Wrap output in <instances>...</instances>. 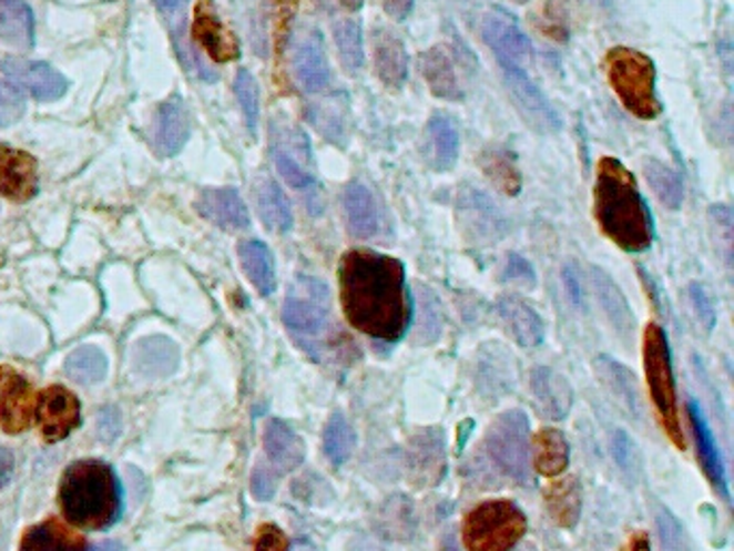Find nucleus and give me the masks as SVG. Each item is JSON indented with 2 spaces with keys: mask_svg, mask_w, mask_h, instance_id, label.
I'll list each match as a JSON object with an SVG mask.
<instances>
[{
  "mask_svg": "<svg viewBox=\"0 0 734 551\" xmlns=\"http://www.w3.org/2000/svg\"><path fill=\"white\" fill-rule=\"evenodd\" d=\"M502 280L521 285V287H534L537 285V274H534V267L526 258L519 257V255H509L507 265L502 269Z\"/></svg>",
  "mask_w": 734,
  "mask_h": 551,
  "instance_id": "nucleus-48",
  "label": "nucleus"
},
{
  "mask_svg": "<svg viewBox=\"0 0 734 551\" xmlns=\"http://www.w3.org/2000/svg\"><path fill=\"white\" fill-rule=\"evenodd\" d=\"M375 74L388 89H401L407 82V50L395 33L379 29L373 38Z\"/></svg>",
  "mask_w": 734,
  "mask_h": 551,
  "instance_id": "nucleus-26",
  "label": "nucleus"
},
{
  "mask_svg": "<svg viewBox=\"0 0 734 551\" xmlns=\"http://www.w3.org/2000/svg\"><path fill=\"white\" fill-rule=\"evenodd\" d=\"M440 429H425L414 436L407 448L409 477L418 487L438 484L446 472V450Z\"/></svg>",
  "mask_w": 734,
  "mask_h": 551,
  "instance_id": "nucleus-17",
  "label": "nucleus"
},
{
  "mask_svg": "<svg viewBox=\"0 0 734 551\" xmlns=\"http://www.w3.org/2000/svg\"><path fill=\"white\" fill-rule=\"evenodd\" d=\"M562 274H564L562 278H564V285H567V289H569V295L573 297V302H575L578 306L584 308V306H587V304H584V292H582V285H580V276L575 274V267L569 263V265L564 267Z\"/></svg>",
  "mask_w": 734,
  "mask_h": 551,
  "instance_id": "nucleus-54",
  "label": "nucleus"
},
{
  "mask_svg": "<svg viewBox=\"0 0 734 551\" xmlns=\"http://www.w3.org/2000/svg\"><path fill=\"white\" fill-rule=\"evenodd\" d=\"M38 409V395L29 379L13 368L0 367V427L16 436L29 429Z\"/></svg>",
  "mask_w": 734,
  "mask_h": 551,
  "instance_id": "nucleus-11",
  "label": "nucleus"
},
{
  "mask_svg": "<svg viewBox=\"0 0 734 551\" xmlns=\"http://www.w3.org/2000/svg\"><path fill=\"white\" fill-rule=\"evenodd\" d=\"M441 551H459L457 550V543H455V537H452V534L446 537V541H444V545H441Z\"/></svg>",
  "mask_w": 734,
  "mask_h": 551,
  "instance_id": "nucleus-60",
  "label": "nucleus"
},
{
  "mask_svg": "<svg viewBox=\"0 0 734 551\" xmlns=\"http://www.w3.org/2000/svg\"><path fill=\"white\" fill-rule=\"evenodd\" d=\"M687 414H690V422H692V431H694V441H696L697 461L700 468L704 472V477L708 478V482L713 484V489L726 500L731 502V493H728V478H726V468L722 461V455L717 450L715 438L708 429V422L700 409V405H687Z\"/></svg>",
  "mask_w": 734,
  "mask_h": 551,
  "instance_id": "nucleus-19",
  "label": "nucleus"
},
{
  "mask_svg": "<svg viewBox=\"0 0 734 551\" xmlns=\"http://www.w3.org/2000/svg\"><path fill=\"white\" fill-rule=\"evenodd\" d=\"M528 519L511 500H487L472 509L461 528L468 551H511L523 539Z\"/></svg>",
  "mask_w": 734,
  "mask_h": 551,
  "instance_id": "nucleus-6",
  "label": "nucleus"
},
{
  "mask_svg": "<svg viewBox=\"0 0 734 551\" xmlns=\"http://www.w3.org/2000/svg\"><path fill=\"white\" fill-rule=\"evenodd\" d=\"M39 169L35 157L27 151L0 145V194L27 203L38 194Z\"/></svg>",
  "mask_w": 734,
  "mask_h": 551,
  "instance_id": "nucleus-16",
  "label": "nucleus"
},
{
  "mask_svg": "<svg viewBox=\"0 0 734 551\" xmlns=\"http://www.w3.org/2000/svg\"><path fill=\"white\" fill-rule=\"evenodd\" d=\"M302 551H310V550H302Z\"/></svg>",
  "mask_w": 734,
  "mask_h": 551,
  "instance_id": "nucleus-62",
  "label": "nucleus"
},
{
  "mask_svg": "<svg viewBox=\"0 0 734 551\" xmlns=\"http://www.w3.org/2000/svg\"><path fill=\"white\" fill-rule=\"evenodd\" d=\"M2 72L16 91H24L39 102H54L68 93V78L41 61L7 59Z\"/></svg>",
  "mask_w": 734,
  "mask_h": 551,
  "instance_id": "nucleus-12",
  "label": "nucleus"
},
{
  "mask_svg": "<svg viewBox=\"0 0 734 551\" xmlns=\"http://www.w3.org/2000/svg\"><path fill=\"white\" fill-rule=\"evenodd\" d=\"M532 448H534L532 466L541 477H560L567 470L571 450H569V441L562 436V431H558V429L537 431V436L532 440Z\"/></svg>",
  "mask_w": 734,
  "mask_h": 551,
  "instance_id": "nucleus-35",
  "label": "nucleus"
},
{
  "mask_svg": "<svg viewBox=\"0 0 734 551\" xmlns=\"http://www.w3.org/2000/svg\"><path fill=\"white\" fill-rule=\"evenodd\" d=\"M621 551H651L649 537L644 532H633Z\"/></svg>",
  "mask_w": 734,
  "mask_h": 551,
  "instance_id": "nucleus-58",
  "label": "nucleus"
},
{
  "mask_svg": "<svg viewBox=\"0 0 734 551\" xmlns=\"http://www.w3.org/2000/svg\"><path fill=\"white\" fill-rule=\"evenodd\" d=\"M190 0H155L157 11L164 16V20L173 29V38H182V29L185 24V9Z\"/></svg>",
  "mask_w": 734,
  "mask_h": 551,
  "instance_id": "nucleus-50",
  "label": "nucleus"
},
{
  "mask_svg": "<svg viewBox=\"0 0 734 551\" xmlns=\"http://www.w3.org/2000/svg\"><path fill=\"white\" fill-rule=\"evenodd\" d=\"M498 313H500L507 330L513 336L517 345H521V347H539L543 343V338H546L543 319L523 299L513 297V295L502 297L498 302Z\"/></svg>",
  "mask_w": 734,
  "mask_h": 551,
  "instance_id": "nucleus-28",
  "label": "nucleus"
},
{
  "mask_svg": "<svg viewBox=\"0 0 734 551\" xmlns=\"http://www.w3.org/2000/svg\"><path fill=\"white\" fill-rule=\"evenodd\" d=\"M504 84L513 98L517 111L521 112L523 121L539 134H555L562 127V121L558 112L551 109L548 98L541 93V89L532 82V78L526 74L519 65L513 63H500Z\"/></svg>",
  "mask_w": 734,
  "mask_h": 551,
  "instance_id": "nucleus-9",
  "label": "nucleus"
},
{
  "mask_svg": "<svg viewBox=\"0 0 734 551\" xmlns=\"http://www.w3.org/2000/svg\"><path fill=\"white\" fill-rule=\"evenodd\" d=\"M644 175H646V182L653 187V192L657 194L661 203L676 212L681 210L683 205V198H685V190H683V182L681 177L670 169L665 166L660 160H646L644 162Z\"/></svg>",
  "mask_w": 734,
  "mask_h": 551,
  "instance_id": "nucleus-40",
  "label": "nucleus"
},
{
  "mask_svg": "<svg viewBox=\"0 0 734 551\" xmlns=\"http://www.w3.org/2000/svg\"><path fill=\"white\" fill-rule=\"evenodd\" d=\"M338 295L351 328L375 340H401L411 322L405 265L397 257L351 248L338 261Z\"/></svg>",
  "mask_w": 734,
  "mask_h": 551,
  "instance_id": "nucleus-1",
  "label": "nucleus"
},
{
  "mask_svg": "<svg viewBox=\"0 0 734 551\" xmlns=\"http://www.w3.org/2000/svg\"><path fill=\"white\" fill-rule=\"evenodd\" d=\"M356 450V431L349 425V420L340 414L334 411L330 420L326 422L324 429V452L330 459L332 466H343L345 461H349V457Z\"/></svg>",
  "mask_w": 734,
  "mask_h": 551,
  "instance_id": "nucleus-43",
  "label": "nucleus"
},
{
  "mask_svg": "<svg viewBox=\"0 0 734 551\" xmlns=\"http://www.w3.org/2000/svg\"><path fill=\"white\" fill-rule=\"evenodd\" d=\"M65 370L78 384H100L109 373V358L100 347L82 345L70 354Z\"/></svg>",
  "mask_w": 734,
  "mask_h": 551,
  "instance_id": "nucleus-41",
  "label": "nucleus"
},
{
  "mask_svg": "<svg viewBox=\"0 0 734 551\" xmlns=\"http://www.w3.org/2000/svg\"><path fill=\"white\" fill-rule=\"evenodd\" d=\"M334 43L343 68L349 74L360 72L365 65V43L360 24L354 20H338L334 24Z\"/></svg>",
  "mask_w": 734,
  "mask_h": 551,
  "instance_id": "nucleus-42",
  "label": "nucleus"
},
{
  "mask_svg": "<svg viewBox=\"0 0 734 551\" xmlns=\"http://www.w3.org/2000/svg\"><path fill=\"white\" fill-rule=\"evenodd\" d=\"M255 551H289V539L278 526L263 523L258 528Z\"/></svg>",
  "mask_w": 734,
  "mask_h": 551,
  "instance_id": "nucleus-49",
  "label": "nucleus"
},
{
  "mask_svg": "<svg viewBox=\"0 0 734 551\" xmlns=\"http://www.w3.org/2000/svg\"><path fill=\"white\" fill-rule=\"evenodd\" d=\"M41 436L48 441L65 440L80 425V404L68 388L54 386L38 399Z\"/></svg>",
  "mask_w": 734,
  "mask_h": 551,
  "instance_id": "nucleus-14",
  "label": "nucleus"
},
{
  "mask_svg": "<svg viewBox=\"0 0 734 551\" xmlns=\"http://www.w3.org/2000/svg\"><path fill=\"white\" fill-rule=\"evenodd\" d=\"M274 162L281 173V177L295 190H308L315 184V175L306 166L310 162V149L306 143V136L295 132L294 139L285 143H278L274 147Z\"/></svg>",
  "mask_w": 734,
  "mask_h": 551,
  "instance_id": "nucleus-31",
  "label": "nucleus"
},
{
  "mask_svg": "<svg viewBox=\"0 0 734 551\" xmlns=\"http://www.w3.org/2000/svg\"><path fill=\"white\" fill-rule=\"evenodd\" d=\"M459 224L475 244H496L509 231V222L498 205L477 187H466L457 201Z\"/></svg>",
  "mask_w": 734,
  "mask_h": 551,
  "instance_id": "nucleus-10",
  "label": "nucleus"
},
{
  "mask_svg": "<svg viewBox=\"0 0 734 551\" xmlns=\"http://www.w3.org/2000/svg\"><path fill=\"white\" fill-rule=\"evenodd\" d=\"M13 452L9 448H0V487L9 484V480L13 477Z\"/></svg>",
  "mask_w": 734,
  "mask_h": 551,
  "instance_id": "nucleus-57",
  "label": "nucleus"
},
{
  "mask_svg": "<svg viewBox=\"0 0 734 551\" xmlns=\"http://www.w3.org/2000/svg\"><path fill=\"white\" fill-rule=\"evenodd\" d=\"M27 111L24 98L11 84H0V127H9Z\"/></svg>",
  "mask_w": 734,
  "mask_h": 551,
  "instance_id": "nucleus-47",
  "label": "nucleus"
},
{
  "mask_svg": "<svg viewBox=\"0 0 734 551\" xmlns=\"http://www.w3.org/2000/svg\"><path fill=\"white\" fill-rule=\"evenodd\" d=\"M20 551H86V541L59 517H48L27 530Z\"/></svg>",
  "mask_w": 734,
  "mask_h": 551,
  "instance_id": "nucleus-29",
  "label": "nucleus"
},
{
  "mask_svg": "<svg viewBox=\"0 0 734 551\" xmlns=\"http://www.w3.org/2000/svg\"><path fill=\"white\" fill-rule=\"evenodd\" d=\"M192 38L218 63H228L239 57V45L233 33L224 27L214 0H198L192 18Z\"/></svg>",
  "mask_w": 734,
  "mask_h": 551,
  "instance_id": "nucleus-15",
  "label": "nucleus"
},
{
  "mask_svg": "<svg viewBox=\"0 0 734 551\" xmlns=\"http://www.w3.org/2000/svg\"><path fill=\"white\" fill-rule=\"evenodd\" d=\"M119 431H121V418H119L116 409H112V407L102 409V414H100V436H102V440H114L119 436Z\"/></svg>",
  "mask_w": 734,
  "mask_h": 551,
  "instance_id": "nucleus-53",
  "label": "nucleus"
},
{
  "mask_svg": "<svg viewBox=\"0 0 734 551\" xmlns=\"http://www.w3.org/2000/svg\"><path fill=\"white\" fill-rule=\"evenodd\" d=\"M427 160L438 171H450L459 160V132L446 114H434L427 123Z\"/></svg>",
  "mask_w": 734,
  "mask_h": 551,
  "instance_id": "nucleus-32",
  "label": "nucleus"
},
{
  "mask_svg": "<svg viewBox=\"0 0 734 551\" xmlns=\"http://www.w3.org/2000/svg\"><path fill=\"white\" fill-rule=\"evenodd\" d=\"M239 261L248 276V280L255 285L261 295H272L276 292V267L269 248L258 242L248 239L239 244Z\"/></svg>",
  "mask_w": 734,
  "mask_h": 551,
  "instance_id": "nucleus-37",
  "label": "nucleus"
},
{
  "mask_svg": "<svg viewBox=\"0 0 734 551\" xmlns=\"http://www.w3.org/2000/svg\"><path fill=\"white\" fill-rule=\"evenodd\" d=\"M655 523L660 532L661 550L663 551H696L685 528L679 523V519L670 513L667 509L657 507L655 511Z\"/></svg>",
  "mask_w": 734,
  "mask_h": 551,
  "instance_id": "nucleus-45",
  "label": "nucleus"
},
{
  "mask_svg": "<svg viewBox=\"0 0 734 551\" xmlns=\"http://www.w3.org/2000/svg\"><path fill=\"white\" fill-rule=\"evenodd\" d=\"M690 299H692V306L696 310L697 319L700 324L704 326V330H713L715 326V310H713V304L708 299V295L704 294V289L700 285H690Z\"/></svg>",
  "mask_w": 734,
  "mask_h": 551,
  "instance_id": "nucleus-51",
  "label": "nucleus"
},
{
  "mask_svg": "<svg viewBox=\"0 0 734 551\" xmlns=\"http://www.w3.org/2000/svg\"><path fill=\"white\" fill-rule=\"evenodd\" d=\"M295 82L304 93H324L330 86L332 72L324 41L317 31L304 33L295 41L294 59Z\"/></svg>",
  "mask_w": 734,
  "mask_h": 551,
  "instance_id": "nucleus-13",
  "label": "nucleus"
},
{
  "mask_svg": "<svg viewBox=\"0 0 734 551\" xmlns=\"http://www.w3.org/2000/svg\"><path fill=\"white\" fill-rule=\"evenodd\" d=\"M332 322L330 287L315 276H297L283 304V324L299 343L324 336Z\"/></svg>",
  "mask_w": 734,
  "mask_h": 551,
  "instance_id": "nucleus-8",
  "label": "nucleus"
},
{
  "mask_svg": "<svg viewBox=\"0 0 734 551\" xmlns=\"http://www.w3.org/2000/svg\"><path fill=\"white\" fill-rule=\"evenodd\" d=\"M343 207L347 231L354 239H373L379 233V207L367 185L360 182L347 185L343 194Z\"/></svg>",
  "mask_w": 734,
  "mask_h": 551,
  "instance_id": "nucleus-25",
  "label": "nucleus"
},
{
  "mask_svg": "<svg viewBox=\"0 0 734 551\" xmlns=\"http://www.w3.org/2000/svg\"><path fill=\"white\" fill-rule=\"evenodd\" d=\"M381 4H384V11L397 22H404L414 9V0H381Z\"/></svg>",
  "mask_w": 734,
  "mask_h": 551,
  "instance_id": "nucleus-55",
  "label": "nucleus"
},
{
  "mask_svg": "<svg viewBox=\"0 0 734 551\" xmlns=\"http://www.w3.org/2000/svg\"><path fill=\"white\" fill-rule=\"evenodd\" d=\"M235 95L239 100V106L244 112L246 125L253 136H257L258 112H261V95L255 75L248 70H239L235 75Z\"/></svg>",
  "mask_w": 734,
  "mask_h": 551,
  "instance_id": "nucleus-44",
  "label": "nucleus"
},
{
  "mask_svg": "<svg viewBox=\"0 0 734 551\" xmlns=\"http://www.w3.org/2000/svg\"><path fill=\"white\" fill-rule=\"evenodd\" d=\"M418 70L425 78L429 91L446 102H459L463 98L457 70L450 52L444 45H434L418 57Z\"/></svg>",
  "mask_w": 734,
  "mask_h": 551,
  "instance_id": "nucleus-23",
  "label": "nucleus"
},
{
  "mask_svg": "<svg viewBox=\"0 0 734 551\" xmlns=\"http://www.w3.org/2000/svg\"><path fill=\"white\" fill-rule=\"evenodd\" d=\"M539 29L546 38L553 39L564 43L569 39V24H567V13L564 4L560 0H548L541 9L539 18Z\"/></svg>",
  "mask_w": 734,
  "mask_h": 551,
  "instance_id": "nucleus-46",
  "label": "nucleus"
},
{
  "mask_svg": "<svg viewBox=\"0 0 734 551\" xmlns=\"http://www.w3.org/2000/svg\"><path fill=\"white\" fill-rule=\"evenodd\" d=\"M251 487H253L255 498H258L261 502L272 500L274 493H276V475H274V470H269L267 466L258 463L257 468H255V472H253V482H251Z\"/></svg>",
  "mask_w": 734,
  "mask_h": 551,
  "instance_id": "nucleus-52",
  "label": "nucleus"
},
{
  "mask_svg": "<svg viewBox=\"0 0 734 551\" xmlns=\"http://www.w3.org/2000/svg\"><path fill=\"white\" fill-rule=\"evenodd\" d=\"M257 210L263 224L274 233H287L294 226L292 205L281 190V185L272 180H263L257 187Z\"/></svg>",
  "mask_w": 734,
  "mask_h": 551,
  "instance_id": "nucleus-38",
  "label": "nucleus"
},
{
  "mask_svg": "<svg viewBox=\"0 0 734 551\" xmlns=\"http://www.w3.org/2000/svg\"><path fill=\"white\" fill-rule=\"evenodd\" d=\"M132 363L151 379L169 377L180 367V347L166 336H147L134 345Z\"/></svg>",
  "mask_w": 734,
  "mask_h": 551,
  "instance_id": "nucleus-27",
  "label": "nucleus"
},
{
  "mask_svg": "<svg viewBox=\"0 0 734 551\" xmlns=\"http://www.w3.org/2000/svg\"><path fill=\"white\" fill-rule=\"evenodd\" d=\"M594 221L624 253L638 255L653 246V218L635 177L621 160L601 157L594 180Z\"/></svg>",
  "mask_w": 734,
  "mask_h": 551,
  "instance_id": "nucleus-2",
  "label": "nucleus"
},
{
  "mask_svg": "<svg viewBox=\"0 0 734 551\" xmlns=\"http://www.w3.org/2000/svg\"><path fill=\"white\" fill-rule=\"evenodd\" d=\"M93 551H123V548L119 543H114V541H104L98 548H93Z\"/></svg>",
  "mask_w": 734,
  "mask_h": 551,
  "instance_id": "nucleus-59",
  "label": "nucleus"
},
{
  "mask_svg": "<svg viewBox=\"0 0 734 551\" xmlns=\"http://www.w3.org/2000/svg\"><path fill=\"white\" fill-rule=\"evenodd\" d=\"M642 358L644 373L651 390V401L657 409L661 427L665 436L679 450H685V436L679 418V401L674 386V370L667 347V336L657 324H649L642 336Z\"/></svg>",
  "mask_w": 734,
  "mask_h": 551,
  "instance_id": "nucleus-5",
  "label": "nucleus"
},
{
  "mask_svg": "<svg viewBox=\"0 0 734 551\" xmlns=\"http://www.w3.org/2000/svg\"><path fill=\"white\" fill-rule=\"evenodd\" d=\"M478 166H480L482 175L502 194L517 196L521 192V187H523L521 171L509 149L500 147V145L482 149L478 155Z\"/></svg>",
  "mask_w": 734,
  "mask_h": 551,
  "instance_id": "nucleus-33",
  "label": "nucleus"
},
{
  "mask_svg": "<svg viewBox=\"0 0 734 551\" xmlns=\"http://www.w3.org/2000/svg\"><path fill=\"white\" fill-rule=\"evenodd\" d=\"M196 210L203 218L226 231L248 228L251 216L246 203L235 187H207L196 198Z\"/></svg>",
  "mask_w": 734,
  "mask_h": 551,
  "instance_id": "nucleus-20",
  "label": "nucleus"
},
{
  "mask_svg": "<svg viewBox=\"0 0 734 551\" xmlns=\"http://www.w3.org/2000/svg\"><path fill=\"white\" fill-rule=\"evenodd\" d=\"M0 41L16 50L35 45V18L24 0H0Z\"/></svg>",
  "mask_w": 734,
  "mask_h": 551,
  "instance_id": "nucleus-30",
  "label": "nucleus"
},
{
  "mask_svg": "<svg viewBox=\"0 0 734 551\" xmlns=\"http://www.w3.org/2000/svg\"><path fill=\"white\" fill-rule=\"evenodd\" d=\"M190 127H192V116L184 100L180 95L169 98L166 102H162L157 111L155 147L166 157L177 155L190 139Z\"/></svg>",
  "mask_w": 734,
  "mask_h": 551,
  "instance_id": "nucleus-22",
  "label": "nucleus"
},
{
  "mask_svg": "<svg viewBox=\"0 0 734 551\" xmlns=\"http://www.w3.org/2000/svg\"><path fill=\"white\" fill-rule=\"evenodd\" d=\"M480 35L485 39V43L493 50L498 63H513L521 68V63L528 61L532 54V45L523 35V31L504 13H498V11L489 13L482 20Z\"/></svg>",
  "mask_w": 734,
  "mask_h": 551,
  "instance_id": "nucleus-18",
  "label": "nucleus"
},
{
  "mask_svg": "<svg viewBox=\"0 0 734 551\" xmlns=\"http://www.w3.org/2000/svg\"><path fill=\"white\" fill-rule=\"evenodd\" d=\"M263 448L276 472H294L306 459V443L283 420H269L263 431Z\"/></svg>",
  "mask_w": 734,
  "mask_h": 551,
  "instance_id": "nucleus-24",
  "label": "nucleus"
},
{
  "mask_svg": "<svg viewBox=\"0 0 734 551\" xmlns=\"http://www.w3.org/2000/svg\"><path fill=\"white\" fill-rule=\"evenodd\" d=\"M546 507L560 528H575L582 514V489L575 477L550 482L546 489Z\"/></svg>",
  "mask_w": 734,
  "mask_h": 551,
  "instance_id": "nucleus-34",
  "label": "nucleus"
},
{
  "mask_svg": "<svg viewBox=\"0 0 734 551\" xmlns=\"http://www.w3.org/2000/svg\"><path fill=\"white\" fill-rule=\"evenodd\" d=\"M513 2H517V4H526L528 0H513Z\"/></svg>",
  "mask_w": 734,
  "mask_h": 551,
  "instance_id": "nucleus-61",
  "label": "nucleus"
},
{
  "mask_svg": "<svg viewBox=\"0 0 734 551\" xmlns=\"http://www.w3.org/2000/svg\"><path fill=\"white\" fill-rule=\"evenodd\" d=\"M482 448L489 461L519 484H530V420L521 409L500 414L487 429Z\"/></svg>",
  "mask_w": 734,
  "mask_h": 551,
  "instance_id": "nucleus-7",
  "label": "nucleus"
},
{
  "mask_svg": "<svg viewBox=\"0 0 734 551\" xmlns=\"http://www.w3.org/2000/svg\"><path fill=\"white\" fill-rule=\"evenodd\" d=\"M59 500L68 519L89 530L109 528L121 511L116 477L111 466L98 459L75 461L65 470Z\"/></svg>",
  "mask_w": 734,
  "mask_h": 551,
  "instance_id": "nucleus-3",
  "label": "nucleus"
},
{
  "mask_svg": "<svg viewBox=\"0 0 734 551\" xmlns=\"http://www.w3.org/2000/svg\"><path fill=\"white\" fill-rule=\"evenodd\" d=\"M537 407L550 420H564L573 407V388L564 375L550 367H537L530 375Z\"/></svg>",
  "mask_w": 734,
  "mask_h": 551,
  "instance_id": "nucleus-21",
  "label": "nucleus"
},
{
  "mask_svg": "<svg viewBox=\"0 0 734 551\" xmlns=\"http://www.w3.org/2000/svg\"><path fill=\"white\" fill-rule=\"evenodd\" d=\"M631 448H633V441L626 438L624 431H619L616 438H614V457L619 459V463H621L623 468H629V466H631V455H633Z\"/></svg>",
  "mask_w": 734,
  "mask_h": 551,
  "instance_id": "nucleus-56",
  "label": "nucleus"
},
{
  "mask_svg": "<svg viewBox=\"0 0 734 551\" xmlns=\"http://www.w3.org/2000/svg\"><path fill=\"white\" fill-rule=\"evenodd\" d=\"M592 280L597 287V297L605 310V315L610 317L612 326L619 330V334L629 336L633 331V315L631 308L621 294V289L616 287V283L599 267H592Z\"/></svg>",
  "mask_w": 734,
  "mask_h": 551,
  "instance_id": "nucleus-39",
  "label": "nucleus"
},
{
  "mask_svg": "<svg viewBox=\"0 0 734 551\" xmlns=\"http://www.w3.org/2000/svg\"><path fill=\"white\" fill-rule=\"evenodd\" d=\"M605 74L621 104L642 121L661 114L655 63L640 50L612 48L605 54Z\"/></svg>",
  "mask_w": 734,
  "mask_h": 551,
  "instance_id": "nucleus-4",
  "label": "nucleus"
},
{
  "mask_svg": "<svg viewBox=\"0 0 734 551\" xmlns=\"http://www.w3.org/2000/svg\"><path fill=\"white\" fill-rule=\"evenodd\" d=\"M308 121L315 130L336 147H347L349 143V109L338 98H330L324 104H313L306 111Z\"/></svg>",
  "mask_w": 734,
  "mask_h": 551,
  "instance_id": "nucleus-36",
  "label": "nucleus"
}]
</instances>
